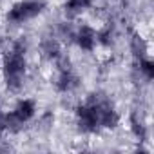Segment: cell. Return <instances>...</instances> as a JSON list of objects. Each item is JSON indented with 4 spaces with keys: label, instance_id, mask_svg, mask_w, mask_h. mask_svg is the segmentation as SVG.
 Returning <instances> with one entry per match:
<instances>
[{
    "label": "cell",
    "instance_id": "6da1fadb",
    "mask_svg": "<svg viewBox=\"0 0 154 154\" xmlns=\"http://www.w3.org/2000/svg\"><path fill=\"white\" fill-rule=\"evenodd\" d=\"M4 82L8 89L18 91L24 85L26 74H27V60H26V44L24 42H15L11 49L4 56Z\"/></svg>",
    "mask_w": 154,
    "mask_h": 154
},
{
    "label": "cell",
    "instance_id": "7a4b0ae2",
    "mask_svg": "<svg viewBox=\"0 0 154 154\" xmlns=\"http://www.w3.org/2000/svg\"><path fill=\"white\" fill-rule=\"evenodd\" d=\"M105 98L98 96V94H91V98L87 102H84L82 105L76 107V123L82 132L93 134L98 132L102 129L100 125V116H102V107H103Z\"/></svg>",
    "mask_w": 154,
    "mask_h": 154
},
{
    "label": "cell",
    "instance_id": "3957f363",
    "mask_svg": "<svg viewBox=\"0 0 154 154\" xmlns=\"http://www.w3.org/2000/svg\"><path fill=\"white\" fill-rule=\"evenodd\" d=\"M35 114H36V103H35V100H31V98L20 100L11 112L2 114L6 131H18L24 123L31 122L35 118Z\"/></svg>",
    "mask_w": 154,
    "mask_h": 154
},
{
    "label": "cell",
    "instance_id": "277c9868",
    "mask_svg": "<svg viewBox=\"0 0 154 154\" xmlns=\"http://www.w3.org/2000/svg\"><path fill=\"white\" fill-rule=\"evenodd\" d=\"M44 9H45L44 0H22V2L15 4L8 11V20L13 24H22V22H27L38 17Z\"/></svg>",
    "mask_w": 154,
    "mask_h": 154
},
{
    "label": "cell",
    "instance_id": "5b68a950",
    "mask_svg": "<svg viewBox=\"0 0 154 154\" xmlns=\"http://www.w3.org/2000/svg\"><path fill=\"white\" fill-rule=\"evenodd\" d=\"M72 38H74L76 45H78L82 51H87V53L94 51V47H96V44H98V40H96V31H94L91 26H82V27H78V31L72 35Z\"/></svg>",
    "mask_w": 154,
    "mask_h": 154
},
{
    "label": "cell",
    "instance_id": "8992f818",
    "mask_svg": "<svg viewBox=\"0 0 154 154\" xmlns=\"http://www.w3.org/2000/svg\"><path fill=\"white\" fill-rule=\"evenodd\" d=\"M76 87H78V76H76L69 67L62 69L58 78H56V89L60 93H71Z\"/></svg>",
    "mask_w": 154,
    "mask_h": 154
},
{
    "label": "cell",
    "instance_id": "52a82bcc",
    "mask_svg": "<svg viewBox=\"0 0 154 154\" xmlns=\"http://www.w3.org/2000/svg\"><path fill=\"white\" fill-rule=\"evenodd\" d=\"M93 4H94V0H67L63 4V9H65L67 15L74 17V15L84 13L85 9H89Z\"/></svg>",
    "mask_w": 154,
    "mask_h": 154
},
{
    "label": "cell",
    "instance_id": "ba28073f",
    "mask_svg": "<svg viewBox=\"0 0 154 154\" xmlns=\"http://www.w3.org/2000/svg\"><path fill=\"white\" fill-rule=\"evenodd\" d=\"M42 51L47 58H58L60 56V44L54 38H47L42 44Z\"/></svg>",
    "mask_w": 154,
    "mask_h": 154
},
{
    "label": "cell",
    "instance_id": "9c48e42d",
    "mask_svg": "<svg viewBox=\"0 0 154 154\" xmlns=\"http://www.w3.org/2000/svg\"><path fill=\"white\" fill-rule=\"evenodd\" d=\"M138 69H140V72L143 74V78L145 80H152L154 78V62L152 60H149V58H140L138 60Z\"/></svg>",
    "mask_w": 154,
    "mask_h": 154
},
{
    "label": "cell",
    "instance_id": "30bf717a",
    "mask_svg": "<svg viewBox=\"0 0 154 154\" xmlns=\"http://www.w3.org/2000/svg\"><path fill=\"white\" fill-rule=\"evenodd\" d=\"M112 36H114V33H112L111 27H103L102 31L96 33V40H98V44H103V45L112 44Z\"/></svg>",
    "mask_w": 154,
    "mask_h": 154
},
{
    "label": "cell",
    "instance_id": "8fae6325",
    "mask_svg": "<svg viewBox=\"0 0 154 154\" xmlns=\"http://www.w3.org/2000/svg\"><path fill=\"white\" fill-rule=\"evenodd\" d=\"M132 53H134V56H136L138 60L145 56V44H143V40H141L138 35L132 36Z\"/></svg>",
    "mask_w": 154,
    "mask_h": 154
},
{
    "label": "cell",
    "instance_id": "7c38bea8",
    "mask_svg": "<svg viewBox=\"0 0 154 154\" xmlns=\"http://www.w3.org/2000/svg\"><path fill=\"white\" fill-rule=\"evenodd\" d=\"M131 127H132V132H134L138 138H141V140L145 138V129H143V125H141V123H140L134 116L131 118Z\"/></svg>",
    "mask_w": 154,
    "mask_h": 154
},
{
    "label": "cell",
    "instance_id": "4fadbf2b",
    "mask_svg": "<svg viewBox=\"0 0 154 154\" xmlns=\"http://www.w3.org/2000/svg\"><path fill=\"white\" fill-rule=\"evenodd\" d=\"M6 132V125H4V120H2V116H0V138H2V134Z\"/></svg>",
    "mask_w": 154,
    "mask_h": 154
}]
</instances>
